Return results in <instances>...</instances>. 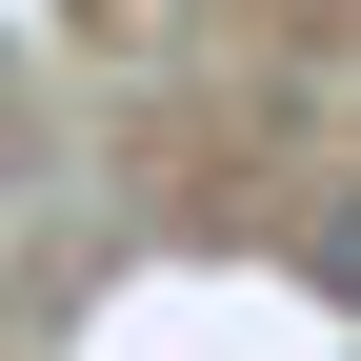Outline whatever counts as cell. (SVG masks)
Here are the masks:
<instances>
[{
	"instance_id": "1",
	"label": "cell",
	"mask_w": 361,
	"mask_h": 361,
	"mask_svg": "<svg viewBox=\"0 0 361 361\" xmlns=\"http://www.w3.org/2000/svg\"><path fill=\"white\" fill-rule=\"evenodd\" d=\"M322 301H361V221H341V241H322Z\"/></svg>"
},
{
	"instance_id": "2",
	"label": "cell",
	"mask_w": 361,
	"mask_h": 361,
	"mask_svg": "<svg viewBox=\"0 0 361 361\" xmlns=\"http://www.w3.org/2000/svg\"><path fill=\"white\" fill-rule=\"evenodd\" d=\"M101 20H161V0H101Z\"/></svg>"
}]
</instances>
